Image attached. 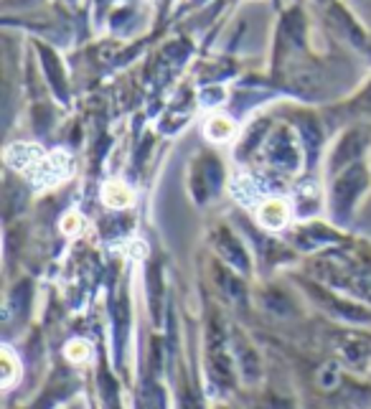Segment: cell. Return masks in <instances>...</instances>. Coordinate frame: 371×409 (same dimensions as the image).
<instances>
[{
    "label": "cell",
    "instance_id": "1",
    "mask_svg": "<svg viewBox=\"0 0 371 409\" xmlns=\"http://www.w3.org/2000/svg\"><path fill=\"white\" fill-rule=\"evenodd\" d=\"M259 221L267 229H280L288 221V203L283 198H267L259 208Z\"/></svg>",
    "mask_w": 371,
    "mask_h": 409
},
{
    "label": "cell",
    "instance_id": "2",
    "mask_svg": "<svg viewBox=\"0 0 371 409\" xmlns=\"http://www.w3.org/2000/svg\"><path fill=\"white\" fill-rule=\"evenodd\" d=\"M102 198L112 208H125L132 203V191L127 189L122 181H110L105 183V189H102Z\"/></svg>",
    "mask_w": 371,
    "mask_h": 409
},
{
    "label": "cell",
    "instance_id": "3",
    "mask_svg": "<svg viewBox=\"0 0 371 409\" xmlns=\"http://www.w3.org/2000/svg\"><path fill=\"white\" fill-rule=\"evenodd\" d=\"M206 135L214 143H224V140H229L234 135V122L229 117H224V114H214L206 122Z\"/></svg>",
    "mask_w": 371,
    "mask_h": 409
},
{
    "label": "cell",
    "instance_id": "4",
    "mask_svg": "<svg viewBox=\"0 0 371 409\" xmlns=\"http://www.w3.org/2000/svg\"><path fill=\"white\" fill-rule=\"evenodd\" d=\"M3 384H11L13 377H16V361H13V353L8 348H3Z\"/></svg>",
    "mask_w": 371,
    "mask_h": 409
},
{
    "label": "cell",
    "instance_id": "5",
    "mask_svg": "<svg viewBox=\"0 0 371 409\" xmlns=\"http://www.w3.org/2000/svg\"><path fill=\"white\" fill-rule=\"evenodd\" d=\"M87 353H89V346H87V343H82V340H74V343H69V346H66V356H69L71 361L87 359Z\"/></svg>",
    "mask_w": 371,
    "mask_h": 409
},
{
    "label": "cell",
    "instance_id": "6",
    "mask_svg": "<svg viewBox=\"0 0 371 409\" xmlns=\"http://www.w3.org/2000/svg\"><path fill=\"white\" fill-rule=\"evenodd\" d=\"M79 224H82V221H79V216H76V214H69V216H66V219L61 221V229H64V232H66V234H74L76 229H79Z\"/></svg>",
    "mask_w": 371,
    "mask_h": 409
}]
</instances>
